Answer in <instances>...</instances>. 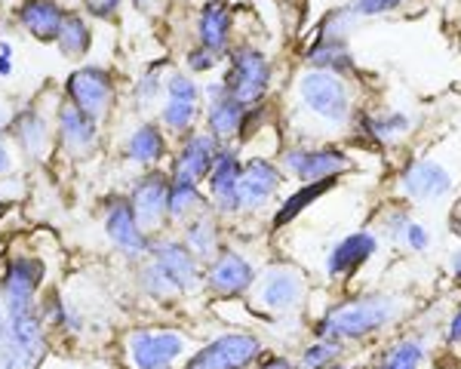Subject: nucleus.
Masks as SVG:
<instances>
[{
  "instance_id": "nucleus-29",
  "label": "nucleus",
  "mask_w": 461,
  "mask_h": 369,
  "mask_svg": "<svg viewBox=\"0 0 461 369\" xmlns=\"http://www.w3.org/2000/svg\"><path fill=\"white\" fill-rule=\"evenodd\" d=\"M215 240H219V231H215L212 219L203 216L188 228V247H191V253L200 258H210L215 253Z\"/></svg>"
},
{
  "instance_id": "nucleus-24",
  "label": "nucleus",
  "mask_w": 461,
  "mask_h": 369,
  "mask_svg": "<svg viewBox=\"0 0 461 369\" xmlns=\"http://www.w3.org/2000/svg\"><path fill=\"white\" fill-rule=\"evenodd\" d=\"M163 151H167V142H163L160 130L151 127V123L139 127L132 132L130 145H126V154H130V160H136V164H158L163 158Z\"/></svg>"
},
{
  "instance_id": "nucleus-19",
  "label": "nucleus",
  "mask_w": 461,
  "mask_h": 369,
  "mask_svg": "<svg viewBox=\"0 0 461 369\" xmlns=\"http://www.w3.org/2000/svg\"><path fill=\"white\" fill-rule=\"evenodd\" d=\"M252 277H256V271H252V265L247 258L237 253H225L210 271V290L221 295H237V292L249 290Z\"/></svg>"
},
{
  "instance_id": "nucleus-32",
  "label": "nucleus",
  "mask_w": 461,
  "mask_h": 369,
  "mask_svg": "<svg viewBox=\"0 0 461 369\" xmlns=\"http://www.w3.org/2000/svg\"><path fill=\"white\" fill-rule=\"evenodd\" d=\"M197 117V102H178V99H169L167 108H163V121L167 127L173 130H188Z\"/></svg>"
},
{
  "instance_id": "nucleus-28",
  "label": "nucleus",
  "mask_w": 461,
  "mask_h": 369,
  "mask_svg": "<svg viewBox=\"0 0 461 369\" xmlns=\"http://www.w3.org/2000/svg\"><path fill=\"white\" fill-rule=\"evenodd\" d=\"M421 364H425L421 342H397L393 348L384 351L375 369H421Z\"/></svg>"
},
{
  "instance_id": "nucleus-44",
  "label": "nucleus",
  "mask_w": 461,
  "mask_h": 369,
  "mask_svg": "<svg viewBox=\"0 0 461 369\" xmlns=\"http://www.w3.org/2000/svg\"><path fill=\"white\" fill-rule=\"evenodd\" d=\"M4 345H6V314L0 311V354H4Z\"/></svg>"
},
{
  "instance_id": "nucleus-20",
  "label": "nucleus",
  "mask_w": 461,
  "mask_h": 369,
  "mask_svg": "<svg viewBox=\"0 0 461 369\" xmlns=\"http://www.w3.org/2000/svg\"><path fill=\"white\" fill-rule=\"evenodd\" d=\"M230 34V13L225 4H206L200 13V47L221 53L228 47Z\"/></svg>"
},
{
  "instance_id": "nucleus-41",
  "label": "nucleus",
  "mask_w": 461,
  "mask_h": 369,
  "mask_svg": "<svg viewBox=\"0 0 461 369\" xmlns=\"http://www.w3.org/2000/svg\"><path fill=\"white\" fill-rule=\"evenodd\" d=\"M262 369H293V364H289L286 357H267L262 364Z\"/></svg>"
},
{
  "instance_id": "nucleus-38",
  "label": "nucleus",
  "mask_w": 461,
  "mask_h": 369,
  "mask_svg": "<svg viewBox=\"0 0 461 369\" xmlns=\"http://www.w3.org/2000/svg\"><path fill=\"white\" fill-rule=\"evenodd\" d=\"M403 234H406V243L412 249H428V231L421 225H415V221H406L403 225Z\"/></svg>"
},
{
  "instance_id": "nucleus-4",
  "label": "nucleus",
  "mask_w": 461,
  "mask_h": 369,
  "mask_svg": "<svg viewBox=\"0 0 461 369\" xmlns=\"http://www.w3.org/2000/svg\"><path fill=\"white\" fill-rule=\"evenodd\" d=\"M262 345L256 336L237 332V336H221L212 345H206L203 351H197L194 357L185 364V369H247L256 364Z\"/></svg>"
},
{
  "instance_id": "nucleus-8",
  "label": "nucleus",
  "mask_w": 461,
  "mask_h": 369,
  "mask_svg": "<svg viewBox=\"0 0 461 369\" xmlns=\"http://www.w3.org/2000/svg\"><path fill=\"white\" fill-rule=\"evenodd\" d=\"M68 95L71 102L86 114L99 117L108 108L111 99V74L102 68H80L68 77Z\"/></svg>"
},
{
  "instance_id": "nucleus-16",
  "label": "nucleus",
  "mask_w": 461,
  "mask_h": 369,
  "mask_svg": "<svg viewBox=\"0 0 461 369\" xmlns=\"http://www.w3.org/2000/svg\"><path fill=\"white\" fill-rule=\"evenodd\" d=\"M375 247H378V240H375V234H369V231H357V234H351V238H345L330 253V262H326V271H330V277L351 274V271L360 268L366 258H373Z\"/></svg>"
},
{
  "instance_id": "nucleus-6",
  "label": "nucleus",
  "mask_w": 461,
  "mask_h": 369,
  "mask_svg": "<svg viewBox=\"0 0 461 369\" xmlns=\"http://www.w3.org/2000/svg\"><path fill=\"white\" fill-rule=\"evenodd\" d=\"M185 351L178 332H136L130 338V357L136 369H169V364Z\"/></svg>"
},
{
  "instance_id": "nucleus-13",
  "label": "nucleus",
  "mask_w": 461,
  "mask_h": 369,
  "mask_svg": "<svg viewBox=\"0 0 461 369\" xmlns=\"http://www.w3.org/2000/svg\"><path fill=\"white\" fill-rule=\"evenodd\" d=\"M277 184H280V173L274 169V164H267V160H262V158L249 160V164L243 166V173H240V184H237L240 206H247V210L262 206L265 201H271V197H274Z\"/></svg>"
},
{
  "instance_id": "nucleus-40",
  "label": "nucleus",
  "mask_w": 461,
  "mask_h": 369,
  "mask_svg": "<svg viewBox=\"0 0 461 369\" xmlns=\"http://www.w3.org/2000/svg\"><path fill=\"white\" fill-rule=\"evenodd\" d=\"M160 90V80H158V71H151L148 77H142V84H139V99L148 102L151 95H158Z\"/></svg>"
},
{
  "instance_id": "nucleus-48",
  "label": "nucleus",
  "mask_w": 461,
  "mask_h": 369,
  "mask_svg": "<svg viewBox=\"0 0 461 369\" xmlns=\"http://www.w3.org/2000/svg\"><path fill=\"white\" fill-rule=\"evenodd\" d=\"M154 0H136V6H151Z\"/></svg>"
},
{
  "instance_id": "nucleus-30",
  "label": "nucleus",
  "mask_w": 461,
  "mask_h": 369,
  "mask_svg": "<svg viewBox=\"0 0 461 369\" xmlns=\"http://www.w3.org/2000/svg\"><path fill=\"white\" fill-rule=\"evenodd\" d=\"M366 130L373 132L375 139H382V142H391V139H400L409 130V121L403 114H393L391 111V114H382V117H369Z\"/></svg>"
},
{
  "instance_id": "nucleus-14",
  "label": "nucleus",
  "mask_w": 461,
  "mask_h": 369,
  "mask_svg": "<svg viewBox=\"0 0 461 369\" xmlns=\"http://www.w3.org/2000/svg\"><path fill=\"white\" fill-rule=\"evenodd\" d=\"M154 265L167 274L173 284L182 290H191L197 284V258L191 253V247H182V243H160L154 249Z\"/></svg>"
},
{
  "instance_id": "nucleus-9",
  "label": "nucleus",
  "mask_w": 461,
  "mask_h": 369,
  "mask_svg": "<svg viewBox=\"0 0 461 369\" xmlns=\"http://www.w3.org/2000/svg\"><path fill=\"white\" fill-rule=\"evenodd\" d=\"M169 182L163 173H151L145 179H139L136 191H132V212H136L139 225L142 228H154L160 225V219L167 216L169 210Z\"/></svg>"
},
{
  "instance_id": "nucleus-17",
  "label": "nucleus",
  "mask_w": 461,
  "mask_h": 369,
  "mask_svg": "<svg viewBox=\"0 0 461 369\" xmlns=\"http://www.w3.org/2000/svg\"><path fill=\"white\" fill-rule=\"evenodd\" d=\"M302 295H304L302 277L289 268H280V271H271V274H267L258 299H262V305L267 311H289V308L299 305Z\"/></svg>"
},
{
  "instance_id": "nucleus-1",
  "label": "nucleus",
  "mask_w": 461,
  "mask_h": 369,
  "mask_svg": "<svg viewBox=\"0 0 461 369\" xmlns=\"http://www.w3.org/2000/svg\"><path fill=\"white\" fill-rule=\"evenodd\" d=\"M391 317H393L391 299H384V295H366V299H357V302H348V305L332 308V311L320 320L317 336L332 338V342H341V338H363V336H373L375 329H382Z\"/></svg>"
},
{
  "instance_id": "nucleus-18",
  "label": "nucleus",
  "mask_w": 461,
  "mask_h": 369,
  "mask_svg": "<svg viewBox=\"0 0 461 369\" xmlns=\"http://www.w3.org/2000/svg\"><path fill=\"white\" fill-rule=\"evenodd\" d=\"M19 19L37 40H59L65 13L56 0H25L19 6Z\"/></svg>"
},
{
  "instance_id": "nucleus-43",
  "label": "nucleus",
  "mask_w": 461,
  "mask_h": 369,
  "mask_svg": "<svg viewBox=\"0 0 461 369\" xmlns=\"http://www.w3.org/2000/svg\"><path fill=\"white\" fill-rule=\"evenodd\" d=\"M449 342H461V311L449 323Z\"/></svg>"
},
{
  "instance_id": "nucleus-10",
  "label": "nucleus",
  "mask_w": 461,
  "mask_h": 369,
  "mask_svg": "<svg viewBox=\"0 0 461 369\" xmlns=\"http://www.w3.org/2000/svg\"><path fill=\"white\" fill-rule=\"evenodd\" d=\"M240 173H243V166H240V160H237V154L221 148V151L215 154V164L210 169V194H212V201L219 203V210H225V212L240 210V194H237Z\"/></svg>"
},
{
  "instance_id": "nucleus-50",
  "label": "nucleus",
  "mask_w": 461,
  "mask_h": 369,
  "mask_svg": "<svg viewBox=\"0 0 461 369\" xmlns=\"http://www.w3.org/2000/svg\"><path fill=\"white\" fill-rule=\"evenodd\" d=\"M258 369H262V366H258Z\"/></svg>"
},
{
  "instance_id": "nucleus-22",
  "label": "nucleus",
  "mask_w": 461,
  "mask_h": 369,
  "mask_svg": "<svg viewBox=\"0 0 461 369\" xmlns=\"http://www.w3.org/2000/svg\"><path fill=\"white\" fill-rule=\"evenodd\" d=\"M243 102H237L234 95H215L212 99V108H210V127H212V136L215 139H234L237 132L243 127Z\"/></svg>"
},
{
  "instance_id": "nucleus-15",
  "label": "nucleus",
  "mask_w": 461,
  "mask_h": 369,
  "mask_svg": "<svg viewBox=\"0 0 461 369\" xmlns=\"http://www.w3.org/2000/svg\"><path fill=\"white\" fill-rule=\"evenodd\" d=\"M215 154H219V148H215L212 136H194L188 145H185V151L178 154L176 169H173V179L176 182H194L197 184L212 169Z\"/></svg>"
},
{
  "instance_id": "nucleus-34",
  "label": "nucleus",
  "mask_w": 461,
  "mask_h": 369,
  "mask_svg": "<svg viewBox=\"0 0 461 369\" xmlns=\"http://www.w3.org/2000/svg\"><path fill=\"white\" fill-rule=\"evenodd\" d=\"M142 284H145V290L148 292H154V295H173V292H178V286L173 284V280H169L167 274H163V271L158 268V265H148L145 268V274H142Z\"/></svg>"
},
{
  "instance_id": "nucleus-31",
  "label": "nucleus",
  "mask_w": 461,
  "mask_h": 369,
  "mask_svg": "<svg viewBox=\"0 0 461 369\" xmlns=\"http://www.w3.org/2000/svg\"><path fill=\"white\" fill-rule=\"evenodd\" d=\"M200 201L194 182H176L169 184V216H185Z\"/></svg>"
},
{
  "instance_id": "nucleus-7",
  "label": "nucleus",
  "mask_w": 461,
  "mask_h": 369,
  "mask_svg": "<svg viewBox=\"0 0 461 369\" xmlns=\"http://www.w3.org/2000/svg\"><path fill=\"white\" fill-rule=\"evenodd\" d=\"M286 169L293 176H299L302 182H323L332 179L336 173H345L348 158L336 148H317V151H286Z\"/></svg>"
},
{
  "instance_id": "nucleus-45",
  "label": "nucleus",
  "mask_w": 461,
  "mask_h": 369,
  "mask_svg": "<svg viewBox=\"0 0 461 369\" xmlns=\"http://www.w3.org/2000/svg\"><path fill=\"white\" fill-rule=\"evenodd\" d=\"M6 166H10V154H6V148L0 145V173H4Z\"/></svg>"
},
{
  "instance_id": "nucleus-11",
  "label": "nucleus",
  "mask_w": 461,
  "mask_h": 369,
  "mask_svg": "<svg viewBox=\"0 0 461 369\" xmlns=\"http://www.w3.org/2000/svg\"><path fill=\"white\" fill-rule=\"evenodd\" d=\"M400 184L412 201H430V197H443L452 188V179L434 160H419V164H409L403 169Z\"/></svg>"
},
{
  "instance_id": "nucleus-35",
  "label": "nucleus",
  "mask_w": 461,
  "mask_h": 369,
  "mask_svg": "<svg viewBox=\"0 0 461 369\" xmlns=\"http://www.w3.org/2000/svg\"><path fill=\"white\" fill-rule=\"evenodd\" d=\"M167 93H169V99H178V102H197V86L191 84L188 77H182V74L169 77Z\"/></svg>"
},
{
  "instance_id": "nucleus-33",
  "label": "nucleus",
  "mask_w": 461,
  "mask_h": 369,
  "mask_svg": "<svg viewBox=\"0 0 461 369\" xmlns=\"http://www.w3.org/2000/svg\"><path fill=\"white\" fill-rule=\"evenodd\" d=\"M341 345L339 342H332V338H320L317 345H311L308 351H304V357H302V366L304 369H323V366H330L332 364V357L339 354Z\"/></svg>"
},
{
  "instance_id": "nucleus-26",
  "label": "nucleus",
  "mask_w": 461,
  "mask_h": 369,
  "mask_svg": "<svg viewBox=\"0 0 461 369\" xmlns=\"http://www.w3.org/2000/svg\"><path fill=\"white\" fill-rule=\"evenodd\" d=\"M330 184H332V179H323V182H308L304 184L302 191H295L293 197H289V201L280 206V212L277 216H274V225H286V221H293L295 216H299V212L304 210V206L308 203H314L320 194H326V191H330Z\"/></svg>"
},
{
  "instance_id": "nucleus-2",
  "label": "nucleus",
  "mask_w": 461,
  "mask_h": 369,
  "mask_svg": "<svg viewBox=\"0 0 461 369\" xmlns=\"http://www.w3.org/2000/svg\"><path fill=\"white\" fill-rule=\"evenodd\" d=\"M302 90V102L314 111L317 117L332 123H345L348 114H351V95H348V86L339 74L332 71H308L299 84Z\"/></svg>"
},
{
  "instance_id": "nucleus-47",
  "label": "nucleus",
  "mask_w": 461,
  "mask_h": 369,
  "mask_svg": "<svg viewBox=\"0 0 461 369\" xmlns=\"http://www.w3.org/2000/svg\"><path fill=\"white\" fill-rule=\"evenodd\" d=\"M4 127H6V111L0 108V130H4Z\"/></svg>"
},
{
  "instance_id": "nucleus-42",
  "label": "nucleus",
  "mask_w": 461,
  "mask_h": 369,
  "mask_svg": "<svg viewBox=\"0 0 461 369\" xmlns=\"http://www.w3.org/2000/svg\"><path fill=\"white\" fill-rule=\"evenodd\" d=\"M10 43H4V47H0V74H10Z\"/></svg>"
},
{
  "instance_id": "nucleus-23",
  "label": "nucleus",
  "mask_w": 461,
  "mask_h": 369,
  "mask_svg": "<svg viewBox=\"0 0 461 369\" xmlns=\"http://www.w3.org/2000/svg\"><path fill=\"white\" fill-rule=\"evenodd\" d=\"M308 62L314 68L351 71V53H348L345 37H317V43L308 50Z\"/></svg>"
},
{
  "instance_id": "nucleus-25",
  "label": "nucleus",
  "mask_w": 461,
  "mask_h": 369,
  "mask_svg": "<svg viewBox=\"0 0 461 369\" xmlns=\"http://www.w3.org/2000/svg\"><path fill=\"white\" fill-rule=\"evenodd\" d=\"M16 139L32 158H41L43 148H47V123L34 111H25L22 117H16Z\"/></svg>"
},
{
  "instance_id": "nucleus-39",
  "label": "nucleus",
  "mask_w": 461,
  "mask_h": 369,
  "mask_svg": "<svg viewBox=\"0 0 461 369\" xmlns=\"http://www.w3.org/2000/svg\"><path fill=\"white\" fill-rule=\"evenodd\" d=\"M89 13L99 19H111L117 13V6H121V0H86Z\"/></svg>"
},
{
  "instance_id": "nucleus-36",
  "label": "nucleus",
  "mask_w": 461,
  "mask_h": 369,
  "mask_svg": "<svg viewBox=\"0 0 461 369\" xmlns=\"http://www.w3.org/2000/svg\"><path fill=\"white\" fill-rule=\"evenodd\" d=\"M400 4H403V0H357L354 13L357 16H382V13H388Z\"/></svg>"
},
{
  "instance_id": "nucleus-5",
  "label": "nucleus",
  "mask_w": 461,
  "mask_h": 369,
  "mask_svg": "<svg viewBox=\"0 0 461 369\" xmlns=\"http://www.w3.org/2000/svg\"><path fill=\"white\" fill-rule=\"evenodd\" d=\"M41 277H43V265L37 258H13L4 277L6 317L34 311V292Z\"/></svg>"
},
{
  "instance_id": "nucleus-37",
  "label": "nucleus",
  "mask_w": 461,
  "mask_h": 369,
  "mask_svg": "<svg viewBox=\"0 0 461 369\" xmlns=\"http://www.w3.org/2000/svg\"><path fill=\"white\" fill-rule=\"evenodd\" d=\"M215 56H219V53H212V50H206V47L191 50V53H188V68L191 71H210L215 65Z\"/></svg>"
},
{
  "instance_id": "nucleus-3",
  "label": "nucleus",
  "mask_w": 461,
  "mask_h": 369,
  "mask_svg": "<svg viewBox=\"0 0 461 369\" xmlns=\"http://www.w3.org/2000/svg\"><path fill=\"white\" fill-rule=\"evenodd\" d=\"M267 80H271V65L267 56L256 47H240L234 50V62H230V77L225 84L228 95H234L237 102L249 105L258 102L267 90Z\"/></svg>"
},
{
  "instance_id": "nucleus-21",
  "label": "nucleus",
  "mask_w": 461,
  "mask_h": 369,
  "mask_svg": "<svg viewBox=\"0 0 461 369\" xmlns=\"http://www.w3.org/2000/svg\"><path fill=\"white\" fill-rule=\"evenodd\" d=\"M59 127H62L65 145L71 148H89L95 142V117L80 111L74 102L62 105V111H59Z\"/></svg>"
},
{
  "instance_id": "nucleus-46",
  "label": "nucleus",
  "mask_w": 461,
  "mask_h": 369,
  "mask_svg": "<svg viewBox=\"0 0 461 369\" xmlns=\"http://www.w3.org/2000/svg\"><path fill=\"white\" fill-rule=\"evenodd\" d=\"M452 271H456V277L461 280V253L456 256V262H452Z\"/></svg>"
},
{
  "instance_id": "nucleus-49",
  "label": "nucleus",
  "mask_w": 461,
  "mask_h": 369,
  "mask_svg": "<svg viewBox=\"0 0 461 369\" xmlns=\"http://www.w3.org/2000/svg\"><path fill=\"white\" fill-rule=\"evenodd\" d=\"M330 369H345V366H330Z\"/></svg>"
},
{
  "instance_id": "nucleus-12",
  "label": "nucleus",
  "mask_w": 461,
  "mask_h": 369,
  "mask_svg": "<svg viewBox=\"0 0 461 369\" xmlns=\"http://www.w3.org/2000/svg\"><path fill=\"white\" fill-rule=\"evenodd\" d=\"M105 231L111 243H114L117 249H123L126 256H142L148 249V238L142 234V225H139L136 212H132L130 203L117 201L114 206H111L108 219H105Z\"/></svg>"
},
{
  "instance_id": "nucleus-27",
  "label": "nucleus",
  "mask_w": 461,
  "mask_h": 369,
  "mask_svg": "<svg viewBox=\"0 0 461 369\" xmlns=\"http://www.w3.org/2000/svg\"><path fill=\"white\" fill-rule=\"evenodd\" d=\"M89 40H93V37H89L86 22L68 13L62 22V32H59V50H62L65 56H84L89 50Z\"/></svg>"
}]
</instances>
